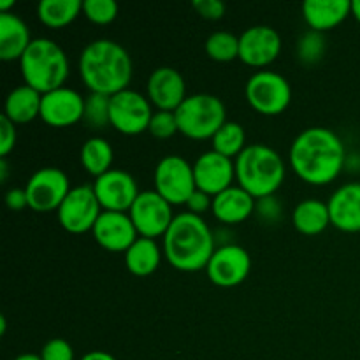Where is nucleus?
<instances>
[{
    "instance_id": "f257e3e1",
    "label": "nucleus",
    "mask_w": 360,
    "mask_h": 360,
    "mask_svg": "<svg viewBox=\"0 0 360 360\" xmlns=\"http://www.w3.org/2000/svg\"><path fill=\"white\" fill-rule=\"evenodd\" d=\"M345 158L343 141L326 127L302 130L288 151V160L295 174L313 186L333 183L343 171Z\"/></svg>"
},
{
    "instance_id": "f03ea898",
    "label": "nucleus",
    "mask_w": 360,
    "mask_h": 360,
    "mask_svg": "<svg viewBox=\"0 0 360 360\" xmlns=\"http://www.w3.org/2000/svg\"><path fill=\"white\" fill-rule=\"evenodd\" d=\"M77 69L91 94L109 97L127 90L134 74L129 51L111 39H97L84 46Z\"/></svg>"
},
{
    "instance_id": "7ed1b4c3",
    "label": "nucleus",
    "mask_w": 360,
    "mask_h": 360,
    "mask_svg": "<svg viewBox=\"0 0 360 360\" xmlns=\"http://www.w3.org/2000/svg\"><path fill=\"white\" fill-rule=\"evenodd\" d=\"M162 239L165 259L174 269L183 273L206 269L214 250L218 248L217 238L206 220L188 211L176 214Z\"/></svg>"
},
{
    "instance_id": "20e7f679",
    "label": "nucleus",
    "mask_w": 360,
    "mask_h": 360,
    "mask_svg": "<svg viewBox=\"0 0 360 360\" xmlns=\"http://www.w3.org/2000/svg\"><path fill=\"white\" fill-rule=\"evenodd\" d=\"M234 164L238 185L257 200L274 195L287 174L281 155L266 144L246 146Z\"/></svg>"
},
{
    "instance_id": "39448f33",
    "label": "nucleus",
    "mask_w": 360,
    "mask_h": 360,
    "mask_svg": "<svg viewBox=\"0 0 360 360\" xmlns=\"http://www.w3.org/2000/svg\"><path fill=\"white\" fill-rule=\"evenodd\" d=\"M20 70L25 84L44 95L63 86L69 76V58L53 39L39 37L21 56Z\"/></svg>"
},
{
    "instance_id": "423d86ee",
    "label": "nucleus",
    "mask_w": 360,
    "mask_h": 360,
    "mask_svg": "<svg viewBox=\"0 0 360 360\" xmlns=\"http://www.w3.org/2000/svg\"><path fill=\"white\" fill-rule=\"evenodd\" d=\"M174 112L179 132L193 141L213 139L214 134L229 122L225 104L211 94L188 95Z\"/></svg>"
},
{
    "instance_id": "0eeeda50",
    "label": "nucleus",
    "mask_w": 360,
    "mask_h": 360,
    "mask_svg": "<svg viewBox=\"0 0 360 360\" xmlns=\"http://www.w3.org/2000/svg\"><path fill=\"white\" fill-rule=\"evenodd\" d=\"M245 97L260 115L278 116L290 105L292 86L274 70H257L246 81Z\"/></svg>"
},
{
    "instance_id": "6e6552de",
    "label": "nucleus",
    "mask_w": 360,
    "mask_h": 360,
    "mask_svg": "<svg viewBox=\"0 0 360 360\" xmlns=\"http://www.w3.org/2000/svg\"><path fill=\"white\" fill-rule=\"evenodd\" d=\"M193 165L179 155H167L155 169V192L160 193L169 204H186L195 192Z\"/></svg>"
},
{
    "instance_id": "1a4fd4ad",
    "label": "nucleus",
    "mask_w": 360,
    "mask_h": 360,
    "mask_svg": "<svg viewBox=\"0 0 360 360\" xmlns=\"http://www.w3.org/2000/svg\"><path fill=\"white\" fill-rule=\"evenodd\" d=\"M70 181L58 167H42L30 176L25 185L28 207L35 213L58 211L70 192Z\"/></svg>"
},
{
    "instance_id": "9d476101",
    "label": "nucleus",
    "mask_w": 360,
    "mask_h": 360,
    "mask_svg": "<svg viewBox=\"0 0 360 360\" xmlns=\"http://www.w3.org/2000/svg\"><path fill=\"white\" fill-rule=\"evenodd\" d=\"M129 217L141 238H164L174 220L172 204H169L155 190H144L137 195L129 211Z\"/></svg>"
},
{
    "instance_id": "9b49d317",
    "label": "nucleus",
    "mask_w": 360,
    "mask_h": 360,
    "mask_svg": "<svg viewBox=\"0 0 360 360\" xmlns=\"http://www.w3.org/2000/svg\"><path fill=\"white\" fill-rule=\"evenodd\" d=\"M58 221L70 234H84L94 231L98 217L102 214L101 202L91 185L74 186L56 211Z\"/></svg>"
},
{
    "instance_id": "f8f14e48",
    "label": "nucleus",
    "mask_w": 360,
    "mask_h": 360,
    "mask_svg": "<svg viewBox=\"0 0 360 360\" xmlns=\"http://www.w3.org/2000/svg\"><path fill=\"white\" fill-rule=\"evenodd\" d=\"M151 108L146 95L127 88L111 97V127L123 136H139L150 127Z\"/></svg>"
},
{
    "instance_id": "ddd939ff",
    "label": "nucleus",
    "mask_w": 360,
    "mask_h": 360,
    "mask_svg": "<svg viewBox=\"0 0 360 360\" xmlns=\"http://www.w3.org/2000/svg\"><path fill=\"white\" fill-rule=\"evenodd\" d=\"M252 271V257L239 245H221L214 250L206 267L211 283L220 288H234L248 278Z\"/></svg>"
},
{
    "instance_id": "4468645a",
    "label": "nucleus",
    "mask_w": 360,
    "mask_h": 360,
    "mask_svg": "<svg viewBox=\"0 0 360 360\" xmlns=\"http://www.w3.org/2000/svg\"><path fill=\"white\" fill-rule=\"evenodd\" d=\"M94 192L101 202L102 211L129 213L139 195V186L132 174L122 169H111L94 181Z\"/></svg>"
},
{
    "instance_id": "2eb2a0df",
    "label": "nucleus",
    "mask_w": 360,
    "mask_h": 360,
    "mask_svg": "<svg viewBox=\"0 0 360 360\" xmlns=\"http://www.w3.org/2000/svg\"><path fill=\"white\" fill-rule=\"evenodd\" d=\"M281 53V37L267 25L250 27L239 35V60L255 69L271 65Z\"/></svg>"
},
{
    "instance_id": "dca6fc26",
    "label": "nucleus",
    "mask_w": 360,
    "mask_h": 360,
    "mask_svg": "<svg viewBox=\"0 0 360 360\" xmlns=\"http://www.w3.org/2000/svg\"><path fill=\"white\" fill-rule=\"evenodd\" d=\"M84 116V97L72 88L62 86L42 95V122L55 129L76 125Z\"/></svg>"
},
{
    "instance_id": "f3484780",
    "label": "nucleus",
    "mask_w": 360,
    "mask_h": 360,
    "mask_svg": "<svg viewBox=\"0 0 360 360\" xmlns=\"http://www.w3.org/2000/svg\"><path fill=\"white\" fill-rule=\"evenodd\" d=\"M193 176L197 190L214 197L232 186L236 179V164L232 158L211 150L197 158L193 164Z\"/></svg>"
},
{
    "instance_id": "a211bd4d",
    "label": "nucleus",
    "mask_w": 360,
    "mask_h": 360,
    "mask_svg": "<svg viewBox=\"0 0 360 360\" xmlns=\"http://www.w3.org/2000/svg\"><path fill=\"white\" fill-rule=\"evenodd\" d=\"M146 91V97L150 98L151 105L157 108V111L174 112L188 97L185 77L172 67L155 69L148 77Z\"/></svg>"
},
{
    "instance_id": "6ab92c4d",
    "label": "nucleus",
    "mask_w": 360,
    "mask_h": 360,
    "mask_svg": "<svg viewBox=\"0 0 360 360\" xmlns=\"http://www.w3.org/2000/svg\"><path fill=\"white\" fill-rule=\"evenodd\" d=\"M91 234L97 245L104 250L123 253L139 238L129 213H116V211H102Z\"/></svg>"
},
{
    "instance_id": "aec40b11",
    "label": "nucleus",
    "mask_w": 360,
    "mask_h": 360,
    "mask_svg": "<svg viewBox=\"0 0 360 360\" xmlns=\"http://www.w3.org/2000/svg\"><path fill=\"white\" fill-rule=\"evenodd\" d=\"M330 225L341 232H360V183H347L330 195L329 202Z\"/></svg>"
},
{
    "instance_id": "412c9836",
    "label": "nucleus",
    "mask_w": 360,
    "mask_h": 360,
    "mask_svg": "<svg viewBox=\"0 0 360 360\" xmlns=\"http://www.w3.org/2000/svg\"><path fill=\"white\" fill-rule=\"evenodd\" d=\"M257 199H253L246 190L241 186H234L224 190L221 193L213 197V211L214 218L225 225L243 224L255 213Z\"/></svg>"
},
{
    "instance_id": "4be33fe9",
    "label": "nucleus",
    "mask_w": 360,
    "mask_h": 360,
    "mask_svg": "<svg viewBox=\"0 0 360 360\" xmlns=\"http://www.w3.org/2000/svg\"><path fill=\"white\" fill-rule=\"evenodd\" d=\"M350 14V0H306L302 4V18L311 30L320 34L340 27Z\"/></svg>"
},
{
    "instance_id": "5701e85b",
    "label": "nucleus",
    "mask_w": 360,
    "mask_h": 360,
    "mask_svg": "<svg viewBox=\"0 0 360 360\" xmlns=\"http://www.w3.org/2000/svg\"><path fill=\"white\" fill-rule=\"evenodd\" d=\"M32 41L30 28L18 14H0V60L20 62Z\"/></svg>"
},
{
    "instance_id": "b1692460",
    "label": "nucleus",
    "mask_w": 360,
    "mask_h": 360,
    "mask_svg": "<svg viewBox=\"0 0 360 360\" xmlns=\"http://www.w3.org/2000/svg\"><path fill=\"white\" fill-rule=\"evenodd\" d=\"M41 104L42 94H39L28 84H21V86L11 90L7 95L4 116H7L14 125L30 123L32 120L41 116Z\"/></svg>"
},
{
    "instance_id": "393cba45",
    "label": "nucleus",
    "mask_w": 360,
    "mask_h": 360,
    "mask_svg": "<svg viewBox=\"0 0 360 360\" xmlns=\"http://www.w3.org/2000/svg\"><path fill=\"white\" fill-rule=\"evenodd\" d=\"M162 253L164 250L158 246L155 239L148 238H137L136 243L130 246L125 252V264L127 269L134 274V276H150L158 269L162 260Z\"/></svg>"
},
{
    "instance_id": "a878e982",
    "label": "nucleus",
    "mask_w": 360,
    "mask_h": 360,
    "mask_svg": "<svg viewBox=\"0 0 360 360\" xmlns=\"http://www.w3.org/2000/svg\"><path fill=\"white\" fill-rule=\"evenodd\" d=\"M294 227L304 236H319L330 225V213L327 202L319 199H304L292 213Z\"/></svg>"
},
{
    "instance_id": "bb28decb",
    "label": "nucleus",
    "mask_w": 360,
    "mask_h": 360,
    "mask_svg": "<svg viewBox=\"0 0 360 360\" xmlns=\"http://www.w3.org/2000/svg\"><path fill=\"white\" fill-rule=\"evenodd\" d=\"M81 165L90 172L91 176L98 178V176L105 174L112 169V160H115V150H112L111 143L105 141L104 137H90L84 141L81 146Z\"/></svg>"
},
{
    "instance_id": "cd10ccee",
    "label": "nucleus",
    "mask_w": 360,
    "mask_h": 360,
    "mask_svg": "<svg viewBox=\"0 0 360 360\" xmlns=\"http://www.w3.org/2000/svg\"><path fill=\"white\" fill-rule=\"evenodd\" d=\"M83 13L81 0H42L37 4V18L49 28H63Z\"/></svg>"
},
{
    "instance_id": "c85d7f7f",
    "label": "nucleus",
    "mask_w": 360,
    "mask_h": 360,
    "mask_svg": "<svg viewBox=\"0 0 360 360\" xmlns=\"http://www.w3.org/2000/svg\"><path fill=\"white\" fill-rule=\"evenodd\" d=\"M211 143H213V151L236 160L246 148V132L241 123L227 122L214 134Z\"/></svg>"
},
{
    "instance_id": "c756f323",
    "label": "nucleus",
    "mask_w": 360,
    "mask_h": 360,
    "mask_svg": "<svg viewBox=\"0 0 360 360\" xmlns=\"http://www.w3.org/2000/svg\"><path fill=\"white\" fill-rule=\"evenodd\" d=\"M204 49H206V55L214 62H232L239 58V37L231 32L218 30L206 39Z\"/></svg>"
},
{
    "instance_id": "7c9ffc66",
    "label": "nucleus",
    "mask_w": 360,
    "mask_h": 360,
    "mask_svg": "<svg viewBox=\"0 0 360 360\" xmlns=\"http://www.w3.org/2000/svg\"><path fill=\"white\" fill-rule=\"evenodd\" d=\"M83 122L94 130H102L111 125V97L90 91L84 98Z\"/></svg>"
},
{
    "instance_id": "2f4dec72",
    "label": "nucleus",
    "mask_w": 360,
    "mask_h": 360,
    "mask_svg": "<svg viewBox=\"0 0 360 360\" xmlns=\"http://www.w3.org/2000/svg\"><path fill=\"white\" fill-rule=\"evenodd\" d=\"M327 49V41L323 34L315 30H308L301 35L297 42V58L304 65H315L323 58Z\"/></svg>"
},
{
    "instance_id": "473e14b6",
    "label": "nucleus",
    "mask_w": 360,
    "mask_h": 360,
    "mask_svg": "<svg viewBox=\"0 0 360 360\" xmlns=\"http://www.w3.org/2000/svg\"><path fill=\"white\" fill-rule=\"evenodd\" d=\"M118 4L115 0H84L83 13L91 23L109 25L118 16Z\"/></svg>"
},
{
    "instance_id": "72a5a7b5",
    "label": "nucleus",
    "mask_w": 360,
    "mask_h": 360,
    "mask_svg": "<svg viewBox=\"0 0 360 360\" xmlns=\"http://www.w3.org/2000/svg\"><path fill=\"white\" fill-rule=\"evenodd\" d=\"M148 132L155 137V139H171L172 136L179 132L178 120H176V112L171 111H157L151 116L150 127H148Z\"/></svg>"
},
{
    "instance_id": "f704fd0d",
    "label": "nucleus",
    "mask_w": 360,
    "mask_h": 360,
    "mask_svg": "<svg viewBox=\"0 0 360 360\" xmlns=\"http://www.w3.org/2000/svg\"><path fill=\"white\" fill-rule=\"evenodd\" d=\"M42 360H74V350L69 341L62 338H53L42 347L41 354Z\"/></svg>"
},
{
    "instance_id": "c9c22d12",
    "label": "nucleus",
    "mask_w": 360,
    "mask_h": 360,
    "mask_svg": "<svg viewBox=\"0 0 360 360\" xmlns=\"http://www.w3.org/2000/svg\"><path fill=\"white\" fill-rule=\"evenodd\" d=\"M16 125L7 116L0 118V157L6 158L16 146Z\"/></svg>"
},
{
    "instance_id": "e433bc0d",
    "label": "nucleus",
    "mask_w": 360,
    "mask_h": 360,
    "mask_svg": "<svg viewBox=\"0 0 360 360\" xmlns=\"http://www.w3.org/2000/svg\"><path fill=\"white\" fill-rule=\"evenodd\" d=\"M192 7L204 20L217 21L221 20L225 14V4L220 0H193Z\"/></svg>"
},
{
    "instance_id": "4c0bfd02",
    "label": "nucleus",
    "mask_w": 360,
    "mask_h": 360,
    "mask_svg": "<svg viewBox=\"0 0 360 360\" xmlns=\"http://www.w3.org/2000/svg\"><path fill=\"white\" fill-rule=\"evenodd\" d=\"M255 213L259 214L260 220L267 221V224H273V221H276L281 217V206L274 195L264 197V199L257 200Z\"/></svg>"
},
{
    "instance_id": "58836bf2",
    "label": "nucleus",
    "mask_w": 360,
    "mask_h": 360,
    "mask_svg": "<svg viewBox=\"0 0 360 360\" xmlns=\"http://www.w3.org/2000/svg\"><path fill=\"white\" fill-rule=\"evenodd\" d=\"M185 206L188 207V213L197 214V217H202L206 211H210L211 207H213V197L207 195L206 192L195 190V192L192 193V197L186 200Z\"/></svg>"
},
{
    "instance_id": "ea45409f",
    "label": "nucleus",
    "mask_w": 360,
    "mask_h": 360,
    "mask_svg": "<svg viewBox=\"0 0 360 360\" xmlns=\"http://www.w3.org/2000/svg\"><path fill=\"white\" fill-rule=\"evenodd\" d=\"M6 204L11 211H23L28 207V199L25 188H11L6 193Z\"/></svg>"
},
{
    "instance_id": "a19ab883",
    "label": "nucleus",
    "mask_w": 360,
    "mask_h": 360,
    "mask_svg": "<svg viewBox=\"0 0 360 360\" xmlns=\"http://www.w3.org/2000/svg\"><path fill=\"white\" fill-rule=\"evenodd\" d=\"M81 360H116V359L112 357L111 354H108V352L94 350V352H88L84 357H81Z\"/></svg>"
},
{
    "instance_id": "79ce46f5",
    "label": "nucleus",
    "mask_w": 360,
    "mask_h": 360,
    "mask_svg": "<svg viewBox=\"0 0 360 360\" xmlns=\"http://www.w3.org/2000/svg\"><path fill=\"white\" fill-rule=\"evenodd\" d=\"M11 7H14V0H0V14L9 13Z\"/></svg>"
},
{
    "instance_id": "37998d69",
    "label": "nucleus",
    "mask_w": 360,
    "mask_h": 360,
    "mask_svg": "<svg viewBox=\"0 0 360 360\" xmlns=\"http://www.w3.org/2000/svg\"><path fill=\"white\" fill-rule=\"evenodd\" d=\"M352 14L360 23V0H352Z\"/></svg>"
},
{
    "instance_id": "c03bdc74",
    "label": "nucleus",
    "mask_w": 360,
    "mask_h": 360,
    "mask_svg": "<svg viewBox=\"0 0 360 360\" xmlns=\"http://www.w3.org/2000/svg\"><path fill=\"white\" fill-rule=\"evenodd\" d=\"M7 171H9V169H7V162H6V158H2V160H0V181H6L7 179Z\"/></svg>"
},
{
    "instance_id": "a18cd8bd",
    "label": "nucleus",
    "mask_w": 360,
    "mask_h": 360,
    "mask_svg": "<svg viewBox=\"0 0 360 360\" xmlns=\"http://www.w3.org/2000/svg\"><path fill=\"white\" fill-rule=\"evenodd\" d=\"M14 360H42L41 355H35V354H23V355H18Z\"/></svg>"
}]
</instances>
